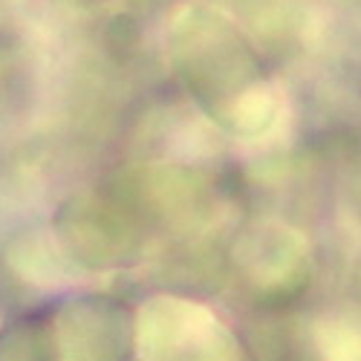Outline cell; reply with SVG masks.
Masks as SVG:
<instances>
[{"mask_svg": "<svg viewBox=\"0 0 361 361\" xmlns=\"http://www.w3.org/2000/svg\"><path fill=\"white\" fill-rule=\"evenodd\" d=\"M55 243L67 263L87 272H107V269L136 266L154 228L128 191L113 183L102 191L70 197L52 220Z\"/></svg>", "mask_w": 361, "mask_h": 361, "instance_id": "7a4b0ae2", "label": "cell"}, {"mask_svg": "<svg viewBox=\"0 0 361 361\" xmlns=\"http://www.w3.org/2000/svg\"><path fill=\"white\" fill-rule=\"evenodd\" d=\"M315 361H361V315L326 312L312 324Z\"/></svg>", "mask_w": 361, "mask_h": 361, "instance_id": "52a82bcc", "label": "cell"}, {"mask_svg": "<svg viewBox=\"0 0 361 361\" xmlns=\"http://www.w3.org/2000/svg\"><path fill=\"white\" fill-rule=\"evenodd\" d=\"M228 266L237 286L260 310H281L310 283V252L283 226H255L234 240Z\"/></svg>", "mask_w": 361, "mask_h": 361, "instance_id": "5b68a950", "label": "cell"}, {"mask_svg": "<svg viewBox=\"0 0 361 361\" xmlns=\"http://www.w3.org/2000/svg\"><path fill=\"white\" fill-rule=\"evenodd\" d=\"M139 355L145 361H260L220 312L173 292L139 307Z\"/></svg>", "mask_w": 361, "mask_h": 361, "instance_id": "3957f363", "label": "cell"}, {"mask_svg": "<svg viewBox=\"0 0 361 361\" xmlns=\"http://www.w3.org/2000/svg\"><path fill=\"white\" fill-rule=\"evenodd\" d=\"M0 361H58L47 310L18 315L0 326Z\"/></svg>", "mask_w": 361, "mask_h": 361, "instance_id": "8992f818", "label": "cell"}, {"mask_svg": "<svg viewBox=\"0 0 361 361\" xmlns=\"http://www.w3.org/2000/svg\"><path fill=\"white\" fill-rule=\"evenodd\" d=\"M58 361H133L139 353V310L102 292H81L47 307Z\"/></svg>", "mask_w": 361, "mask_h": 361, "instance_id": "277c9868", "label": "cell"}, {"mask_svg": "<svg viewBox=\"0 0 361 361\" xmlns=\"http://www.w3.org/2000/svg\"><path fill=\"white\" fill-rule=\"evenodd\" d=\"M171 61L188 96L234 136H260L278 118V90L243 32L212 9H185L171 26Z\"/></svg>", "mask_w": 361, "mask_h": 361, "instance_id": "6da1fadb", "label": "cell"}, {"mask_svg": "<svg viewBox=\"0 0 361 361\" xmlns=\"http://www.w3.org/2000/svg\"><path fill=\"white\" fill-rule=\"evenodd\" d=\"M0 326H4V307H0Z\"/></svg>", "mask_w": 361, "mask_h": 361, "instance_id": "ba28073f", "label": "cell"}]
</instances>
